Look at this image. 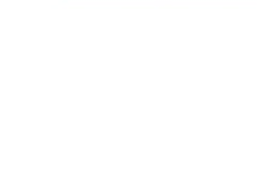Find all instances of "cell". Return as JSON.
Instances as JSON below:
<instances>
[]
</instances>
